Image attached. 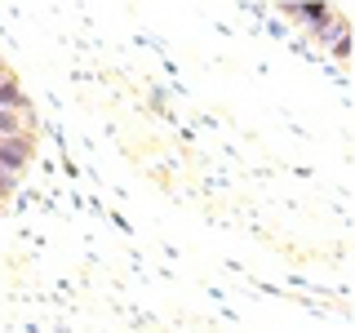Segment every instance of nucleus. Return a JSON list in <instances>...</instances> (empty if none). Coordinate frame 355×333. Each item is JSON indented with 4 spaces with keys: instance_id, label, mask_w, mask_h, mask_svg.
Here are the masks:
<instances>
[{
    "instance_id": "obj_6",
    "label": "nucleus",
    "mask_w": 355,
    "mask_h": 333,
    "mask_svg": "<svg viewBox=\"0 0 355 333\" xmlns=\"http://www.w3.org/2000/svg\"><path fill=\"white\" fill-rule=\"evenodd\" d=\"M5 76H9V67H5V58H0V80H5Z\"/></svg>"
},
{
    "instance_id": "obj_4",
    "label": "nucleus",
    "mask_w": 355,
    "mask_h": 333,
    "mask_svg": "<svg viewBox=\"0 0 355 333\" xmlns=\"http://www.w3.org/2000/svg\"><path fill=\"white\" fill-rule=\"evenodd\" d=\"M329 49H333V58H351V31H342V36L333 40Z\"/></svg>"
},
{
    "instance_id": "obj_3",
    "label": "nucleus",
    "mask_w": 355,
    "mask_h": 333,
    "mask_svg": "<svg viewBox=\"0 0 355 333\" xmlns=\"http://www.w3.org/2000/svg\"><path fill=\"white\" fill-rule=\"evenodd\" d=\"M31 116V111H27ZM27 116L22 111H0V138H18V133H27Z\"/></svg>"
},
{
    "instance_id": "obj_1",
    "label": "nucleus",
    "mask_w": 355,
    "mask_h": 333,
    "mask_svg": "<svg viewBox=\"0 0 355 333\" xmlns=\"http://www.w3.org/2000/svg\"><path fill=\"white\" fill-rule=\"evenodd\" d=\"M31 151H36V142H31L27 133H18V138H0V178H18L31 164Z\"/></svg>"
},
{
    "instance_id": "obj_2",
    "label": "nucleus",
    "mask_w": 355,
    "mask_h": 333,
    "mask_svg": "<svg viewBox=\"0 0 355 333\" xmlns=\"http://www.w3.org/2000/svg\"><path fill=\"white\" fill-rule=\"evenodd\" d=\"M0 111H22V116L31 111V98H27V89L18 85V76H14V71L0 80Z\"/></svg>"
},
{
    "instance_id": "obj_5",
    "label": "nucleus",
    "mask_w": 355,
    "mask_h": 333,
    "mask_svg": "<svg viewBox=\"0 0 355 333\" xmlns=\"http://www.w3.org/2000/svg\"><path fill=\"white\" fill-rule=\"evenodd\" d=\"M5 196H9V187H5V182H0V205H5Z\"/></svg>"
}]
</instances>
